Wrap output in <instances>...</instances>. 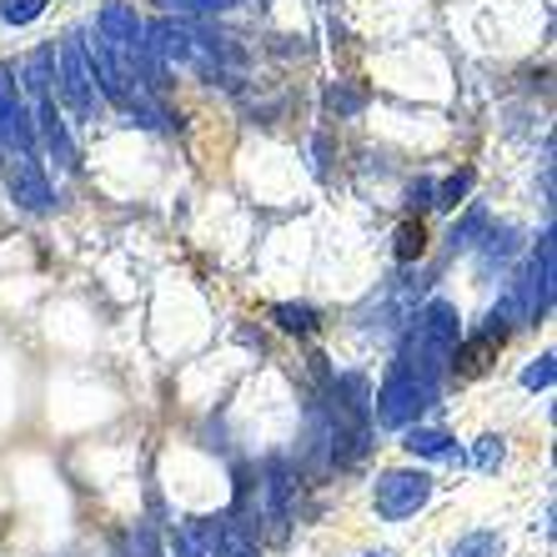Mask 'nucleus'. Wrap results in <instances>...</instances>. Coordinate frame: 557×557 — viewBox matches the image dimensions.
<instances>
[{
  "instance_id": "obj_4",
  "label": "nucleus",
  "mask_w": 557,
  "mask_h": 557,
  "mask_svg": "<svg viewBox=\"0 0 557 557\" xmlns=\"http://www.w3.org/2000/svg\"><path fill=\"white\" fill-rule=\"evenodd\" d=\"M55 61H61V81H55L61 101L71 106V116L76 121H91L96 116V76H91V61H86L81 36H65L61 51H55Z\"/></svg>"
},
{
  "instance_id": "obj_13",
  "label": "nucleus",
  "mask_w": 557,
  "mask_h": 557,
  "mask_svg": "<svg viewBox=\"0 0 557 557\" xmlns=\"http://www.w3.org/2000/svg\"><path fill=\"white\" fill-rule=\"evenodd\" d=\"M422 251H428V232H422V221H403L397 236H392V257L407 267V261H422Z\"/></svg>"
},
{
  "instance_id": "obj_15",
  "label": "nucleus",
  "mask_w": 557,
  "mask_h": 557,
  "mask_svg": "<svg viewBox=\"0 0 557 557\" xmlns=\"http://www.w3.org/2000/svg\"><path fill=\"white\" fill-rule=\"evenodd\" d=\"M166 15H226L236 11L242 0H156Z\"/></svg>"
},
{
  "instance_id": "obj_7",
  "label": "nucleus",
  "mask_w": 557,
  "mask_h": 557,
  "mask_svg": "<svg viewBox=\"0 0 557 557\" xmlns=\"http://www.w3.org/2000/svg\"><path fill=\"white\" fill-rule=\"evenodd\" d=\"M11 196L26 211H51L55 191H51V182H46V171H40L36 156H11Z\"/></svg>"
},
{
  "instance_id": "obj_24",
  "label": "nucleus",
  "mask_w": 557,
  "mask_h": 557,
  "mask_svg": "<svg viewBox=\"0 0 557 557\" xmlns=\"http://www.w3.org/2000/svg\"><path fill=\"white\" fill-rule=\"evenodd\" d=\"M432 191H437V186H432L428 176H422V182H412V186H407V207H412V211H432Z\"/></svg>"
},
{
  "instance_id": "obj_8",
  "label": "nucleus",
  "mask_w": 557,
  "mask_h": 557,
  "mask_svg": "<svg viewBox=\"0 0 557 557\" xmlns=\"http://www.w3.org/2000/svg\"><path fill=\"white\" fill-rule=\"evenodd\" d=\"M201 543H207L211 557H261L257 553V537H251V528L242 518H211L207 528H201Z\"/></svg>"
},
{
  "instance_id": "obj_22",
  "label": "nucleus",
  "mask_w": 557,
  "mask_h": 557,
  "mask_svg": "<svg viewBox=\"0 0 557 557\" xmlns=\"http://www.w3.org/2000/svg\"><path fill=\"white\" fill-rule=\"evenodd\" d=\"M176 557H211L207 543H201V528H182V532H176Z\"/></svg>"
},
{
  "instance_id": "obj_23",
  "label": "nucleus",
  "mask_w": 557,
  "mask_h": 557,
  "mask_svg": "<svg viewBox=\"0 0 557 557\" xmlns=\"http://www.w3.org/2000/svg\"><path fill=\"white\" fill-rule=\"evenodd\" d=\"M362 101H367V91H342V86H332V91H326V106H337L342 116L362 111Z\"/></svg>"
},
{
  "instance_id": "obj_10",
  "label": "nucleus",
  "mask_w": 557,
  "mask_h": 557,
  "mask_svg": "<svg viewBox=\"0 0 557 557\" xmlns=\"http://www.w3.org/2000/svg\"><path fill=\"white\" fill-rule=\"evenodd\" d=\"M407 437H403V447L412 457H442V462H453V467H462V447L453 442V432H442V428H403Z\"/></svg>"
},
{
  "instance_id": "obj_1",
  "label": "nucleus",
  "mask_w": 557,
  "mask_h": 557,
  "mask_svg": "<svg viewBox=\"0 0 557 557\" xmlns=\"http://www.w3.org/2000/svg\"><path fill=\"white\" fill-rule=\"evenodd\" d=\"M457 342H462V311H457L447 297H437V301H428V307L412 317V332H407L403 357H397V362L412 367L422 382L437 387L442 376H447V362H453Z\"/></svg>"
},
{
  "instance_id": "obj_6",
  "label": "nucleus",
  "mask_w": 557,
  "mask_h": 557,
  "mask_svg": "<svg viewBox=\"0 0 557 557\" xmlns=\"http://www.w3.org/2000/svg\"><path fill=\"white\" fill-rule=\"evenodd\" d=\"M0 151L5 156H36V121L11 91H0Z\"/></svg>"
},
{
  "instance_id": "obj_2",
  "label": "nucleus",
  "mask_w": 557,
  "mask_h": 557,
  "mask_svg": "<svg viewBox=\"0 0 557 557\" xmlns=\"http://www.w3.org/2000/svg\"><path fill=\"white\" fill-rule=\"evenodd\" d=\"M432 403H437V387H432V382H422L412 367L392 362V372H387V382H382V392H376L372 412H376V422H382V428L403 432V428H412V422L428 412Z\"/></svg>"
},
{
  "instance_id": "obj_5",
  "label": "nucleus",
  "mask_w": 557,
  "mask_h": 557,
  "mask_svg": "<svg viewBox=\"0 0 557 557\" xmlns=\"http://www.w3.org/2000/svg\"><path fill=\"white\" fill-rule=\"evenodd\" d=\"M512 297H518L522 317L528 322H537V317H547V307H553V236H543L537 242V251H532L528 272L518 276V286H512Z\"/></svg>"
},
{
  "instance_id": "obj_16",
  "label": "nucleus",
  "mask_w": 557,
  "mask_h": 557,
  "mask_svg": "<svg viewBox=\"0 0 557 557\" xmlns=\"http://www.w3.org/2000/svg\"><path fill=\"white\" fill-rule=\"evenodd\" d=\"M472 191V166H462V171H453V176H447V182L437 186V191H432V207H442V211H453L457 201H462V196Z\"/></svg>"
},
{
  "instance_id": "obj_21",
  "label": "nucleus",
  "mask_w": 557,
  "mask_h": 557,
  "mask_svg": "<svg viewBox=\"0 0 557 557\" xmlns=\"http://www.w3.org/2000/svg\"><path fill=\"white\" fill-rule=\"evenodd\" d=\"M126 557H161V543H156V532H151V528H136V532H131Z\"/></svg>"
},
{
  "instance_id": "obj_11",
  "label": "nucleus",
  "mask_w": 557,
  "mask_h": 557,
  "mask_svg": "<svg viewBox=\"0 0 557 557\" xmlns=\"http://www.w3.org/2000/svg\"><path fill=\"white\" fill-rule=\"evenodd\" d=\"M497 347H503V342H493L487 332H478V337L457 342V347H453V362H447V372H457V376H482L487 367H493Z\"/></svg>"
},
{
  "instance_id": "obj_18",
  "label": "nucleus",
  "mask_w": 557,
  "mask_h": 557,
  "mask_svg": "<svg viewBox=\"0 0 557 557\" xmlns=\"http://www.w3.org/2000/svg\"><path fill=\"white\" fill-rule=\"evenodd\" d=\"M497 553H503V537H497V532H472V537L457 543V557H497Z\"/></svg>"
},
{
  "instance_id": "obj_14",
  "label": "nucleus",
  "mask_w": 557,
  "mask_h": 557,
  "mask_svg": "<svg viewBox=\"0 0 557 557\" xmlns=\"http://www.w3.org/2000/svg\"><path fill=\"white\" fill-rule=\"evenodd\" d=\"M487 232V211L472 207L462 221H453V232H447V247L453 251H467V247H478V236Z\"/></svg>"
},
{
  "instance_id": "obj_25",
  "label": "nucleus",
  "mask_w": 557,
  "mask_h": 557,
  "mask_svg": "<svg viewBox=\"0 0 557 557\" xmlns=\"http://www.w3.org/2000/svg\"><path fill=\"white\" fill-rule=\"evenodd\" d=\"M362 557H397V553H387V547H376V553H362Z\"/></svg>"
},
{
  "instance_id": "obj_20",
  "label": "nucleus",
  "mask_w": 557,
  "mask_h": 557,
  "mask_svg": "<svg viewBox=\"0 0 557 557\" xmlns=\"http://www.w3.org/2000/svg\"><path fill=\"white\" fill-rule=\"evenodd\" d=\"M522 387H532V392H547V387H553V351H543V357H537V362L522 372Z\"/></svg>"
},
{
  "instance_id": "obj_19",
  "label": "nucleus",
  "mask_w": 557,
  "mask_h": 557,
  "mask_svg": "<svg viewBox=\"0 0 557 557\" xmlns=\"http://www.w3.org/2000/svg\"><path fill=\"white\" fill-rule=\"evenodd\" d=\"M503 457H507L503 437H478V453H472V467H478V472H497V467H503Z\"/></svg>"
},
{
  "instance_id": "obj_9",
  "label": "nucleus",
  "mask_w": 557,
  "mask_h": 557,
  "mask_svg": "<svg viewBox=\"0 0 557 557\" xmlns=\"http://www.w3.org/2000/svg\"><path fill=\"white\" fill-rule=\"evenodd\" d=\"M36 131L46 136V146H51L55 166L76 171V146H71V131H65L61 111H55V96H40V101H36Z\"/></svg>"
},
{
  "instance_id": "obj_17",
  "label": "nucleus",
  "mask_w": 557,
  "mask_h": 557,
  "mask_svg": "<svg viewBox=\"0 0 557 557\" xmlns=\"http://www.w3.org/2000/svg\"><path fill=\"white\" fill-rule=\"evenodd\" d=\"M46 5H51V0H0V21H5V26H30V21L46 15Z\"/></svg>"
},
{
  "instance_id": "obj_12",
  "label": "nucleus",
  "mask_w": 557,
  "mask_h": 557,
  "mask_svg": "<svg viewBox=\"0 0 557 557\" xmlns=\"http://www.w3.org/2000/svg\"><path fill=\"white\" fill-rule=\"evenodd\" d=\"M272 322L282 326V332H292V337H311L317 332V307H307V301H276L272 307Z\"/></svg>"
},
{
  "instance_id": "obj_3",
  "label": "nucleus",
  "mask_w": 557,
  "mask_h": 557,
  "mask_svg": "<svg viewBox=\"0 0 557 557\" xmlns=\"http://www.w3.org/2000/svg\"><path fill=\"white\" fill-rule=\"evenodd\" d=\"M372 503H376V518L382 522H407L412 512L432 503V478L422 467H392L382 472L372 487Z\"/></svg>"
}]
</instances>
